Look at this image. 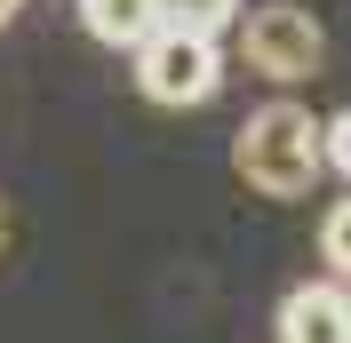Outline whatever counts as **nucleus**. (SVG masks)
<instances>
[{
  "instance_id": "f257e3e1",
  "label": "nucleus",
  "mask_w": 351,
  "mask_h": 343,
  "mask_svg": "<svg viewBox=\"0 0 351 343\" xmlns=\"http://www.w3.org/2000/svg\"><path fill=\"white\" fill-rule=\"evenodd\" d=\"M232 168H240L247 192L263 200H304L319 176H328V120H311L304 104H263L247 112V128L232 136Z\"/></svg>"
},
{
  "instance_id": "f03ea898",
  "label": "nucleus",
  "mask_w": 351,
  "mask_h": 343,
  "mask_svg": "<svg viewBox=\"0 0 351 343\" xmlns=\"http://www.w3.org/2000/svg\"><path fill=\"white\" fill-rule=\"evenodd\" d=\"M240 56H247V72L295 88V80H319V64H328V32H319V16L295 8V0H263V8L240 16Z\"/></svg>"
},
{
  "instance_id": "7ed1b4c3",
  "label": "nucleus",
  "mask_w": 351,
  "mask_h": 343,
  "mask_svg": "<svg viewBox=\"0 0 351 343\" xmlns=\"http://www.w3.org/2000/svg\"><path fill=\"white\" fill-rule=\"evenodd\" d=\"M136 88L152 104L184 112V104H208L223 88V48L216 40H192V32H152L136 48Z\"/></svg>"
},
{
  "instance_id": "20e7f679",
  "label": "nucleus",
  "mask_w": 351,
  "mask_h": 343,
  "mask_svg": "<svg viewBox=\"0 0 351 343\" xmlns=\"http://www.w3.org/2000/svg\"><path fill=\"white\" fill-rule=\"evenodd\" d=\"M280 343H351V296L335 279H304L280 296Z\"/></svg>"
},
{
  "instance_id": "39448f33",
  "label": "nucleus",
  "mask_w": 351,
  "mask_h": 343,
  "mask_svg": "<svg viewBox=\"0 0 351 343\" xmlns=\"http://www.w3.org/2000/svg\"><path fill=\"white\" fill-rule=\"evenodd\" d=\"M152 8H160V32H192V40H216L247 16L240 0H152Z\"/></svg>"
},
{
  "instance_id": "423d86ee",
  "label": "nucleus",
  "mask_w": 351,
  "mask_h": 343,
  "mask_svg": "<svg viewBox=\"0 0 351 343\" xmlns=\"http://www.w3.org/2000/svg\"><path fill=\"white\" fill-rule=\"evenodd\" d=\"M319 256H328L335 272L351 279V200H335V208L319 215Z\"/></svg>"
},
{
  "instance_id": "0eeeda50",
  "label": "nucleus",
  "mask_w": 351,
  "mask_h": 343,
  "mask_svg": "<svg viewBox=\"0 0 351 343\" xmlns=\"http://www.w3.org/2000/svg\"><path fill=\"white\" fill-rule=\"evenodd\" d=\"M328 168L351 184V112H335V120H328Z\"/></svg>"
},
{
  "instance_id": "6e6552de",
  "label": "nucleus",
  "mask_w": 351,
  "mask_h": 343,
  "mask_svg": "<svg viewBox=\"0 0 351 343\" xmlns=\"http://www.w3.org/2000/svg\"><path fill=\"white\" fill-rule=\"evenodd\" d=\"M16 8H24V0H0V24H8V16H16Z\"/></svg>"
},
{
  "instance_id": "1a4fd4ad",
  "label": "nucleus",
  "mask_w": 351,
  "mask_h": 343,
  "mask_svg": "<svg viewBox=\"0 0 351 343\" xmlns=\"http://www.w3.org/2000/svg\"><path fill=\"white\" fill-rule=\"evenodd\" d=\"M0 248H8V208H0Z\"/></svg>"
}]
</instances>
